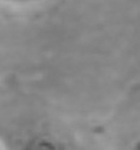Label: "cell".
<instances>
[{
	"instance_id": "6da1fadb",
	"label": "cell",
	"mask_w": 140,
	"mask_h": 150,
	"mask_svg": "<svg viewBox=\"0 0 140 150\" xmlns=\"http://www.w3.org/2000/svg\"><path fill=\"white\" fill-rule=\"evenodd\" d=\"M48 0H0V4L8 7V8L15 10H28V8H35L38 5L45 4Z\"/></svg>"
},
{
	"instance_id": "7a4b0ae2",
	"label": "cell",
	"mask_w": 140,
	"mask_h": 150,
	"mask_svg": "<svg viewBox=\"0 0 140 150\" xmlns=\"http://www.w3.org/2000/svg\"><path fill=\"white\" fill-rule=\"evenodd\" d=\"M137 149H140V142H139V144H137Z\"/></svg>"
}]
</instances>
